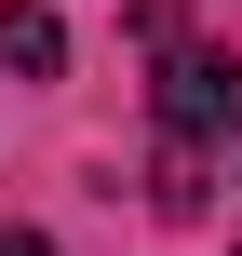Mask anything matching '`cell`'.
Instances as JSON below:
<instances>
[{
    "instance_id": "1",
    "label": "cell",
    "mask_w": 242,
    "mask_h": 256,
    "mask_svg": "<svg viewBox=\"0 0 242 256\" xmlns=\"http://www.w3.org/2000/svg\"><path fill=\"white\" fill-rule=\"evenodd\" d=\"M229 122H242V68L229 54H162V135L202 148V135H229Z\"/></svg>"
},
{
    "instance_id": "2",
    "label": "cell",
    "mask_w": 242,
    "mask_h": 256,
    "mask_svg": "<svg viewBox=\"0 0 242 256\" xmlns=\"http://www.w3.org/2000/svg\"><path fill=\"white\" fill-rule=\"evenodd\" d=\"M0 68H13V81H54V68H67V27H54L40 0H0Z\"/></svg>"
},
{
    "instance_id": "3",
    "label": "cell",
    "mask_w": 242,
    "mask_h": 256,
    "mask_svg": "<svg viewBox=\"0 0 242 256\" xmlns=\"http://www.w3.org/2000/svg\"><path fill=\"white\" fill-rule=\"evenodd\" d=\"M0 256H54V243H40V230H13V216H0Z\"/></svg>"
}]
</instances>
